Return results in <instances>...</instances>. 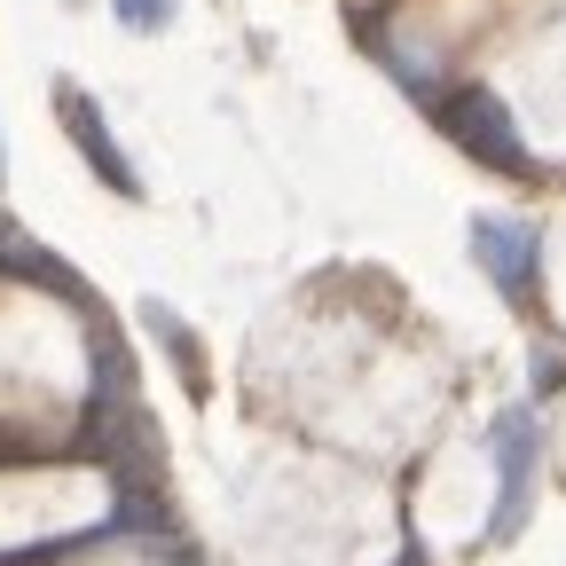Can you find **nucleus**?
Here are the masks:
<instances>
[{"mask_svg":"<svg viewBox=\"0 0 566 566\" xmlns=\"http://www.w3.org/2000/svg\"><path fill=\"white\" fill-rule=\"evenodd\" d=\"M441 126H449V142L472 158V166H488V174H535V158H527V134H520V111L495 95V87H449L441 95Z\"/></svg>","mask_w":566,"mask_h":566,"instance_id":"nucleus-1","label":"nucleus"},{"mask_svg":"<svg viewBox=\"0 0 566 566\" xmlns=\"http://www.w3.org/2000/svg\"><path fill=\"white\" fill-rule=\"evenodd\" d=\"M472 260H480V275L504 300H527L535 268H543V229L520 221V212H480V221H472Z\"/></svg>","mask_w":566,"mask_h":566,"instance_id":"nucleus-2","label":"nucleus"},{"mask_svg":"<svg viewBox=\"0 0 566 566\" xmlns=\"http://www.w3.org/2000/svg\"><path fill=\"white\" fill-rule=\"evenodd\" d=\"M55 111H63V134L80 142V158L95 166V181H103V189H118V197H134L142 181H134V166H126V150H118V134L103 126V103H95V95H80V87H55Z\"/></svg>","mask_w":566,"mask_h":566,"instance_id":"nucleus-3","label":"nucleus"},{"mask_svg":"<svg viewBox=\"0 0 566 566\" xmlns=\"http://www.w3.org/2000/svg\"><path fill=\"white\" fill-rule=\"evenodd\" d=\"M495 472H504V495H495V527H512L520 504H527V472H535V417L512 409L495 424Z\"/></svg>","mask_w":566,"mask_h":566,"instance_id":"nucleus-4","label":"nucleus"},{"mask_svg":"<svg viewBox=\"0 0 566 566\" xmlns=\"http://www.w3.org/2000/svg\"><path fill=\"white\" fill-rule=\"evenodd\" d=\"M378 40V55H386V71H394V80L409 87V95H441V55L433 48H424V40H394V32H370Z\"/></svg>","mask_w":566,"mask_h":566,"instance_id":"nucleus-5","label":"nucleus"},{"mask_svg":"<svg viewBox=\"0 0 566 566\" xmlns=\"http://www.w3.org/2000/svg\"><path fill=\"white\" fill-rule=\"evenodd\" d=\"M111 17H118L126 32H166V24L181 17V0H111Z\"/></svg>","mask_w":566,"mask_h":566,"instance_id":"nucleus-6","label":"nucleus"}]
</instances>
